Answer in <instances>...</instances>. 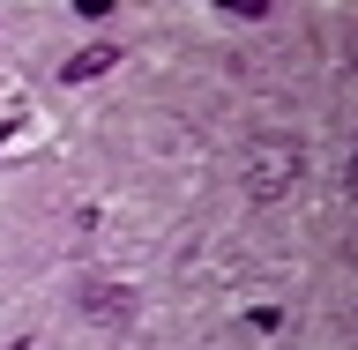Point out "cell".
Segmentation results:
<instances>
[{"label":"cell","mask_w":358,"mask_h":350,"mask_svg":"<svg viewBox=\"0 0 358 350\" xmlns=\"http://www.w3.org/2000/svg\"><path fill=\"white\" fill-rule=\"evenodd\" d=\"M299 172H306V156L291 150V142H276V150H262V156H254V194H284Z\"/></svg>","instance_id":"6da1fadb"},{"label":"cell","mask_w":358,"mask_h":350,"mask_svg":"<svg viewBox=\"0 0 358 350\" xmlns=\"http://www.w3.org/2000/svg\"><path fill=\"white\" fill-rule=\"evenodd\" d=\"M105 67H120V45H83V52L60 67V82H97Z\"/></svg>","instance_id":"7a4b0ae2"},{"label":"cell","mask_w":358,"mask_h":350,"mask_svg":"<svg viewBox=\"0 0 358 350\" xmlns=\"http://www.w3.org/2000/svg\"><path fill=\"white\" fill-rule=\"evenodd\" d=\"M8 134H15V119H0V142H8Z\"/></svg>","instance_id":"277c9868"},{"label":"cell","mask_w":358,"mask_h":350,"mask_svg":"<svg viewBox=\"0 0 358 350\" xmlns=\"http://www.w3.org/2000/svg\"><path fill=\"white\" fill-rule=\"evenodd\" d=\"M127 306H134V298H127V291H112V284H97V291L83 298L90 321H127Z\"/></svg>","instance_id":"3957f363"}]
</instances>
